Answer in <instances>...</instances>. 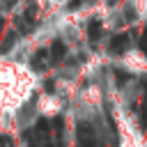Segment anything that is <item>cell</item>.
Returning <instances> with one entry per match:
<instances>
[{"label": "cell", "instance_id": "3957f363", "mask_svg": "<svg viewBox=\"0 0 147 147\" xmlns=\"http://www.w3.org/2000/svg\"><path fill=\"white\" fill-rule=\"evenodd\" d=\"M99 37H101V21L99 18H90V23H87V39H90V44H96Z\"/></svg>", "mask_w": 147, "mask_h": 147}, {"label": "cell", "instance_id": "6da1fadb", "mask_svg": "<svg viewBox=\"0 0 147 147\" xmlns=\"http://www.w3.org/2000/svg\"><path fill=\"white\" fill-rule=\"evenodd\" d=\"M126 46H129V34H126V32L115 34V37L110 39V53H113V55L124 53V51H126Z\"/></svg>", "mask_w": 147, "mask_h": 147}, {"label": "cell", "instance_id": "52a82bcc", "mask_svg": "<svg viewBox=\"0 0 147 147\" xmlns=\"http://www.w3.org/2000/svg\"><path fill=\"white\" fill-rule=\"evenodd\" d=\"M80 2H85V0H69V9H76Z\"/></svg>", "mask_w": 147, "mask_h": 147}, {"label": "cell", "instance_id": "7a4b0ae2", "mask_svg": "<svg viewBox=\"0 0 147 147\" xmlns=\"http://www.w3.org/2000/svg\"><path fill=\"white\" fill-rule=\"evenodd\" d=\"M51 60V55H48V48H39L34 55H32V60H30V64H32V69L34 71H41L44 69V64Z\"/></svg>", "mask_w": 147, "mask_h": 147}, {"label": "cell", "instance_id": "8992f818", "mask_svg": "<svg viewBox=\"0 0 147 147\" xmlns=\"http://www.w3.org/2000/svg\"><path fill=\"white\" fill-rule=\"evenodd\" d=\"M140 51L147 55V28L142 30V34H140Z\"/></svg>", "mask_w": 147, "mask_h": 147}, {"label": "cell", "instance_id": "ba28073f", "mask_svg": "<svg viewBox=\"0 0 147 147\" xmlns=\"http://www.w3.org/2000/svg\"><path fill=\"white\" fill-rule=\"evenodd\" d=\"M0 147H9V138H7V136L0 138Z\"/></svg>", "mask_w": 147, "mask_h": 147}, {"label": "cell", "instance_id": "277c9868", "mask_svg": "<svg viewBox=\"0 0 147 147\" xmlns=\"http://www.w3.org/2000/svg\"><path fill=\"white\" fill-rule=\"evenodd\" d=\"M64 53H67L64 44H62L60 39H53V44H51V48H48V55H51V60H53V62H60V60L64 57Z\"/></svg>", "mask_w": 147, "mask_h": 147}, {"label": "cell", "instance_id": "5b68a950", "mask_svg": "<svg viewBox=\"0 0 147 147\" xmlns=\"http://www.w3.org/2000/svg\"><path fill=\"white\" fill-rule=\"evenodd\" d=\"M140 126L147 129V83H145V94H142V103H140Z\"/></svg>", "mask_w": 147, "mask_h": 147}]
</instances>
